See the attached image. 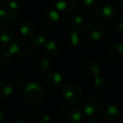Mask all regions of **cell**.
I'll use <instances>...</instances> for the list:
<instances>
[{
  "instance_id": "1",
  "label": "cell",
  "mask_w": 123,
  "mask_h": 123,
  "mask_svg": "<svg viewBox=\"0 0 123 123\" xmlns=\"http://www.w3.org/2000/svg\"><path fill=\"white\" fill-rule=\"evenodd\" d=\"M23 97L27 104L33 106L38 105L44 100V87L38 81H31L25 87L23 91Z\"/></svg>"
},
{
  "instance_id": "2",
  "label": "cell",
  "mask_w": 123,
  "mask_h": 123,
  "mask_svg": "<svg viewBox=\"0 0 123 123\" xmlns=\"http://www.w3.org/2000/svg\"><path fill=\"white\" fill-rule=\"evenodd\" d=\"M32 42L25 37H18L13 39L9 44V51L13 56L24 57L31 52Z\"/></svg>"
},
{
  "instance_id": "3",
  "label": "cell",
  "mask_w": 123,
  "mask_h": 123,
  "mask_svg": "<svg viewBox=\"0 0 123 123\" xmlns=\"http://www.w3.org/2000/svg\"><path fill=\"white\" fill-rule=\"evenodd\" d=\"M58 117L64 123H80L83 120L82 112L76 106L64 105L58 111Z\"/></svg>"
},
{
  "instance_id": "4",
  "label": "cell",
  "mask_w": 123,
  "mask_h": 123,
  "mask_svg": "<svg viewBox=\"0 0 123 123\" xmlns=\"http://www.w3.org/2000/svg\"><path fill=\"white\" fill-rule=\"evenodd\" d=\"M64 99L70 104H76L82 98V89L78 84L74 82L67 83L62 89Z\"/></svg>"
},
{
  "instance_id": "5",
  "label": "cell",
  "mask_w": 123,
  "mask_h": 123,
  "mask_svg": "<svg viewBox=\"0 0 123 123\" xmlns=\"http://www.w3.org/2000/svg\"><path fill=\"white\" fill-rule=\"evenodd\" d=\"M84 36L89 40L93 41H97L103 39L105 36V27L101 23L89 22L84 27Z\"/></svg>"
},
{
  "instance_id": "6",
  "label": "cell",
  "mask_w": 123,
  "mask_h": 123,
  "mask_svg": "<svg viewBox=\"0 0 123 123\" xmlns=\"http://www.w3.org/2000/svg\"><path fill=\"white\" fill-rule=\"evenodd\" d=\"M60 22V14L56 9L48 8L43 11L41 14V23L48 30L56 28Z\"/></svg>"
},
{
  "instance_id": "7",
  "label": "cell",
  "mask_w": 123,
  "mask_h": 123,
  "mask_svg": "<svg viewBox=\"0 0 123 123\" xmlns=\"http://www.w3.org/2000/svg\"><path fill=\"white\" fill-rule=\"evenodd\" d=\"M117 10L116 7L111 4H102L96 10V17L99 21L109 23L113 21L116 17Z\"/></svg>"
},
{
  "instance_id": "8",
  "label": "cell",
  "mask_w": 123,
  "mask_h": 123,
  "mask_svg": "<svg viewBox=\"0 0 123 123\" xmlns=\"http://www.w3.org/2000/svg\"><path fill=\"white\" fill-rule=\"evenodd\" d=\"M100 115L102 118L109 122H116L121 116L120 109L111 103H105L100 108Z\"/></svg>"
},
{
  "instance_id": "9",
  "label": "cell",
  "mask_w": 123,
  "mask_h": 123,
  "mask_svg": "<svg viewBox=\"0 0 123 123\" xmlns=\"http://www.w3.org/2000/svg\"><path fill=\"white\" fill-rule=\"evenodd\" d=\"M82 110L84 115L89 117L94 116L100 111V103L97 98L94 96L87 97L82 105Z\"/></svg>"
},
{
  "instance_id": "10",
  "label": "cell",
  "mask_w": 123,
  "mask_h": 123,
  "mask_svg": "<svg viewBox=\"0 0 123 123\" xmlns=\"http://www.w3.org/2000/svg\"><path fill=\"white\" fill-rule=\"evenodd\" d=\"M64 79L59 73H51L45 78L44 84L46 89L49 90H56L63 84Z\"/></svg>"
},
{
  "instance_id": "11",
  "label": "cell",
  "mask_w": 123,
  "mask_h": 123,
  "mask_svg": "<svg viewBox=\"0 0 123 123\" xmlns=\"http://www.w3.org/2000/svg\"><path fill=\"white\" fill-rule=\"evenodd\" d=\"M79 0H54V7L58 12L69 13L78 7Z\"/></svg>"
},
{
  "instance_id": "12",
  "label": "cell",
  "mask_w": 123,
  "mask_h": 123,
  "mask_svg": "<svg viewBox=\"0 0 123 123\" xmlns=\"http://www.w3.org/2000/svg\"><path fill=\"white\" fill-rule=\"evenodd\" d=\"M14 28L9 23L0 24V42L2 44H9L14 37Z\"/></svg>"
},
{
  "instance_id": "13",
  "label": "cell",
  "mask_w": 123,
  "mask_h": 123,
  "mask_svg": "<svg viewBox=\"0 0 123 123\" xmlns=\"http://www.w3.org/2000/svg\"><path fill=\"white\" fill-rule=\"evenodd\" d=\"M82 69L85 74L93 77L99 75L100 73V66L95 60L93 59L84 60L82 63Z\"/></svg>"
},
{
  "instance_id": "14",
  "label": "cell",
  "mask_w": 123,
  "mask_h": 123,
  "mask_svg": "<svg viewBox=\"0 0 123 123\" xmlns=\"http://www.w3.org/2000/svg\"><path fill=\"white\" fill-rule=\"evenodd\" d=\"M107 56L112 62H120L123 59V43L117 42L111 45L107 51Z\"/></svg>"
},
{
  "instance_id": "15",
  "label": "cell",
  "mask_w": 123,
  "mask_h": 123,
  "mask_svg": "<svg viewBox=\"0 0 123 123\" xmlns=\"http://www.w3.org/2000/svg\"><path fill=\"white\" fill-rule=\"evenodd\" d=\"M19 31L24 37L31 38L36 35V27L34 23L29 20H25L20 22V24H19Z\"/></svg>"
},
{
  "instance_id": "16",
  "label": "cell",
  "mask_w": 123,
  "mask_h": 123,
  "mask_svg": "<svg viewBox=\"0 0 123 123\" xmlns=\"http://www.w3.org/2000/svg\"><path fill=\"white\" fill-rule=\"evenodd\" d=\"M68 41L71 46H79L84 42V34L80 29H71Z\"/></svg>"
},
{
  "instance_id": "17",
  "label": "cell",
  "mask_w": 123,
  "mask_h": 123,
  "mask_svg": "<svg viewBox=\"0 0 123 123\" xmlns=\"http://www.w3.org/2000/svg\"><path fill=\"white\" fill-rule=\"evenodd\" d=\"M44 51L47 56L56 57L61 53V46L54 41H49L45 44Z\"/></svg>"
},
{
  "instance_id": "18",
  "label": "cell",
  "mask_w": 123,
  "mask_h": 123,
  "mask_svg": "<svg viewBox=\"0 0 123 123\" xmlns=\"http://www.w3.org/2000/svg\"><path fill=\"white\" fill-rule=\"evenodd\" d=\"M37 68L41 72L49 73L54 68V62L46 56H41L37 61Z\"/></svg>"
},
{
  "instance_id": "19",
  "label": "cell",
  "mask_w": 123,
  "mask_h": 123,
  "mask_svg": "<svg viewBox=\"0 0 123 123\" xmlns=\"http://www.w3.org/2000/svg\"><path fill=\"white\" fill-rule=\"evenodd\" d=\"M14 93V86L9 81H0V98L5 99Z\"/></svg>"
},
{
  "instance_id": "20",
  "label": "cell",
  "mask_w": 123,
  "mask_h": 123,
  "mask_svg": "<svg viewBox=\"0 0 123 123\" xmlns=\"http://www.w3.org/2000/svg\"><path fill=\"white\" fill-rule=\"evenodd\" d=\"M48 39L47 34L45 33L44 31H39L38 33H36L34 36L32 37V45L35 46L36 48H40L41 46L46 43Z\"/></svg>"
},
{
  "instance_id": "21",
  "label": "cell",
  "mask_w": 123,
  "mask_h": 123,
  "mask_svg": "<svg viewBox=\"0 0 123 123\" xmlns=\"http://www.w3.org/2000/svg\"><path fill=\"white\" fill-rule=\"evenodd\" d=\"M84 19L81 14H74L69 18V25L71 29H81L84 25Z\"/></svg>"
},
{
  "instance_id": "22",
  "label": "cell",
  "mask_w": 123,
  "mask_h": 123,
  "mask_svg": "<svg viewBox=\"0 0 123 123\" xmlns=\"http://www.w3.org/2000/svg\"><path fill=\"white\" fill-rule=\"evenodd\" d=\"M13 57V55L10 53V51H9V46L8 49H2L1 53H0V64L3 66L8 65L11 62Z\"/></svg>"
},
{
  "instance_id": "23",
  "label": "cell",
  "mask_w": 123,
  "mask_h": 123,
  "mask_svg": "<svg viewBox=\"0 0 123 123\" xmlns=\"http://www.w3.org/2000/svg\"><path fill=\"white\" fill-rule=\"evenodd\" d=\"M6 5L10 10H20L24 5V0H6Z\"/></svg>"
},
{
  "instance_id": "24",
  "label": "cell",
  "mask_w": 123,
  "mask_h": 123,
  "mask_svg": "<svg viewBox=\"0 0 123 123\" xmlns=\"http://www.w3.org/2000/svg\"><path fill=\"white\" fill-rule=\"evenodd\" d=\"M10 10V9H9ZM21 13L19 12V10H10V14H9V21L10 22L11 25H16L19 24V20L21 19Z\"/></svg>"
},
{
  "instance_id": "25",
  "label": "cell",
  "mask_w": 123,
  "mask_h": 123,
  "mask_svg": "<svg viewBox=\"0 0 123 123\" xmlns=\"http://www.w3.org/2000/svg\"><path fill=\"white\" fill-rule=\"evenodd\" d=\"M9 14H10V10L7 8L4 7L0 9V24L7 23L9 21Z\"/></svg>"
},
{
  "instance_id": "26",
  "label": "cell",
  "mask_w": 123,
  "mask_h": 123,
  "mask_svg": "<svg viewBox=\"0 0 123 123\" xmlns=\"http://www.w3.org/2000/svg\"><path fill=\"white\" fill-rule=\"evenodd\" d=\"M82 5L86 10L92 11L97 6L96 0H82Z\"/></svg>"
},
{
  "instance_id": "27",
  "label": "cell",
  "mask_w": 123,
  "mask_h": 123,
  "mask_svg": "<svg viewBox=\"0 0 123 123\" xmlns=\"http://www.w3.org/2000/svg\"><path fill=\"white\" fill-rule=\"evenodd\" d=\"M94 85L97 89H102L105 86V80L103 77L97 75L94 77Z\"/></svg>"
},
{
  "instance_id": "28",
  "label": "cell",
  "mask_w": 123,
  "mask_h": 123,
  "mask_svg": "<svg viewBox=\"0 0 123 123\" xmlns=\"http://www.w3.org/2000/svg\"><path fill=\"white\" fill-rule=\"evenodd\" d=\"M52 118L49 114H41L38 116L37 123H51Z\"/></svg>"
},
{
  "instance_id": "29",
  "label": "cell",
  "mask_w": 123,
  "mask_h": 123,
  "mask_svg": "<svg viewBox=\"0 0 123 123\" xmlns=\"http://www.w3.org/2000/svg\"><path fill=\"white\" fill-rule=\"evenodd\" d=\"M114 30L118 33L123 32V18H119L115 20Z\"/></svg>"
},
{
  "instance_id": "30",
  "label": "cell",
  "mask_w": 123,
  "mask_h": 123,
  "mask_svg": "<svg viewBox=\"0 0 123 123\" xmlns=\"http://www.w3.org/2000/svg\"><path fill=\"white\" fill-rule=\"evenodd\" d=\"M16 123H36V122L31 118L28 117V116H22V117H19L16 121Z\"/></svg>"
},
{
  "instance_id": "31",
  "label": "cell",
  "mask_w": 123,
  "mask_h": 123,
  "mask_svg": "<svg viewBox=\"0 0 123 123\" xmlns=\"http://www.w3.org/2000/svg\"><path fill=\"white\" fill-rule=\"evenodd\" d=\"M13 84H14L15 87H20V86H22L23 84H24V79H23L21 77H17L14 79Z\"/></svg>"
},
{
  "instance_id": "32",
  "label": "cell",
  "mask_w": 123,
  "mask_h": 123,
  "mask_svg": "<svg viewBox=\"0 0 123 123\" xmlns=\"http://www.w3.org/2000/svg\"><path fill=\"white\" fill-rule=\"evenodd\" d=\"M5 121H6L5 114L0 110V123H5Z\"/></svg>"
},
{
  "instance_id": "33",
  "label": "cell",
  "mask_w": 123,
  "mask_h": 123,
  "mask_svg": "<svg viewBox=\"0 0 123 123\" xmlns=\"http://www.w3.org/2000/svg\"><path fill=\"white\" fill-rule=\"evenodd\" d=\"M6 5V0H0V9L4 8Z\"/></svg>"
},
{
  "instance_id": "34",
  "label": "cell",
  "mask_w": 123,
  "mask_h": 123,
  "mask_svg": "<svg viewBox=\"0 0 123 123\" xmlns=\"http://www.w3.org/2000/svg\"><path fill=\"white\" fill-rule=\"evenodd\" d=\"M88 123H99V122L96 119H90L88 121Z\"/></svg>"
},
{
  "instance_id": "35",
  "label": "cell",
  "mask_w": 123,
  "mask_h": 123,
  "mask_svg": "<svg viewBox=\"0 0 123 123\" xmlns=\"http://www.w3.org/2000/svg\"><path fill=\"white\" fill-rule=\"evenodd\" d=\"M120 9H121V13L123 14V0L121 1V5H120Z\"/></svg>"
},
{
  "instance_id": "36",
  "label": "cell",
  "mask_w": 123,
  "mask_h": 123,
  "mask_svg": "<svg viewBox=\"0 0 123 123\" xmlns=\"http://www.w3.org/2000/svg\"><path fill=\"white\" fill-rule=\"evenodd\" d=\"M55 123H60V122H55Z\"/></svg>"
}]
</instances>
